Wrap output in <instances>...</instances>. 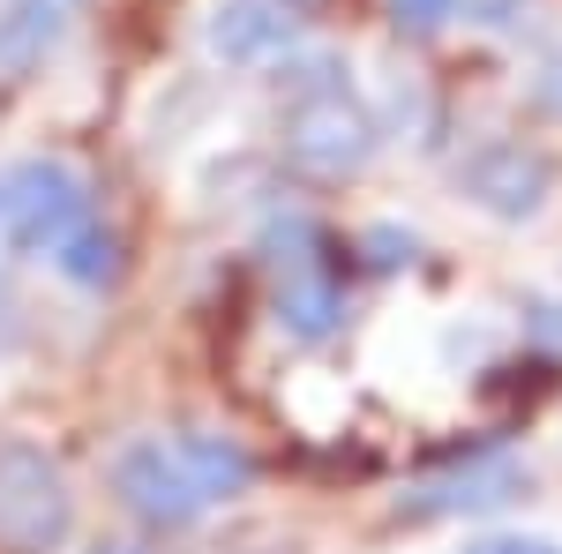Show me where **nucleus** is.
Masks as SVG:
<instances>
[{
	"label": "nucleus",
	"mask_w": 562,
	"mask_h": 554,
	"mask_svg": "<svg viewBox=\"0 0 562 554\" xmlns=\"http://www.w3.org/2000/svg\"><path fill=\"white\" fill-rule=\"evenodd\" d=\"M256 487V457L217 434V427H173V434H135L113 457V495L158 532H180L195 517L225 510Z\"/></svg>",
	"instance_id": "nucleus-1"
},
{
	"label": "nucleus",
	"mask_w": 562,
	"mask_h": 554,
	"mask_svg": "<svg viewBox=\"0 0 562 554\" xmlns=\"http://www.w3.org/2000/svg\"><path fill=\"white\" fill-rule=\"evenodd\" d=\"M278 143H285V158L301 172H323V180H346L375 158V113L360 105L338 76V60H307L293 90H285V121H278Z\"/></svg>",
	"instance_id": "nucleus-2"
},
{
	"label": "nucleus",
	"mask_w": 562,
	"mask_h": 554,
	"mask_svg": "<svg viewBox=\"0 0 562 554\" xmlns=\"http://www.w3.org/2000/svg\"><path fill=\"white\" fill-rule=\"evenodd\" d=\"M76 532V495L53 450L0 442V554H53Z\"/></svg>",
	"instance_id": "nucleus-3"
},
{
	"label": "nucleus",
	"mask_w": 562,
	"mask_h": 554,
	"mask_svg": "<svg viewBox=\"0 0 562 554\" xmlns=\"http://www.w3.org/2000/svg\"><path fill=\"white\" fill-rule=\"evenodd\" d=\"M270 270H278V330L293 344H323L338 338V323H346V285H338V262L323 248V233L315 225H285V233H270Z\"/></svg>",
	"instance_id": "nucleus-4"
},
{
	"label": "nucleus",
	"mask_w": 562,
	"mask_h": 554,
	"mask_svg": "<svg viewBox=\"0 0 562 554\" xmlns=\"http://www.w3.org/2000/svg\"><path fill=\"white\" fill-rule=\"evenodd\" d=\"M90 225V188L76 166L60 158H31L8 172V248L15 256H60L76 233Z\"/></svg>",
	"instance_id": "nucleus-5"
},
{
	"label": "nucleus",
	"mask_w": 562,
	"mask_h": 554,
	"mask_svg": "<svg viewBox=\"0 0 562 554\" xmlns=\"http://www.w3.org/2000/svg\"><path fill=\"white\" fill-rule=\"evenodd\" d=\"M525 479H532L525 457H510V450H480V457H465V465L420 479V487L397 502V517H413V524H435V517H487V510H503V502H518Z\"/></svg>",
	"instance_id": "nucleus-6"
},
{
	"label": "nucleus",
	"mask_w": 562,
	"mask_h": 554,
	"mask_svg": "<svg viewBox=\"0 0 562 554\" xmlns=\"http://www.w3.org/2000/svg\"><path fill=\"white\" fill-rule=\"evenodd\" d=\"M465 195H473L487 217H532L548 195H555V166H548V150H525V143H487L473 150L465 166Z\"/></svg>",
	"instance_id": "nucleus-7"
},
{
	"label": "nucleus",
	"mask_w": 562,
	"mask_h": 554,
	"mask_svg": "<svg viewBox=\"0 0 562 554\" xmlns=\"http://www.w3.org/2000/svg\"><path fill=\"white\" fill-rule=\"evenodd\" d=\"M203 38H211L217 60L262 68V60H278L285 45L301 38V15H293V0H217Z\"/></svg>",
	"instance_id": "nucleus-8"
},
{
	"label": "nucleus",
	"mask_w": 562,
	"mask_h": 554,
	"mask_svg": "<svg viewBox=\"0 0 562 554\" xmlns=\"http://www.w3.org/2000/svg\"><path fill=\"white\" fill-rule=\"evenodd\" d=\"M53 262H60V278H68V285L105 293V285L121 278V233H113V225H83V233H76Z\"/></svg>",
	"instance_id": "nucleus-9"
},
{
	"label": "nucleus",
	"mask_w": 562,
	"mask_h": 554,
	"mask_svg": "<svg viewBox=\"0 0 562 554\" xmlns=\"http://www.w3.org/2000/svg\"><path fill=\"white\" fill-rule=\"evenodd\" d=\"M60 23H68V8H60V0H31V8H15V15H8V23H0V60H8V68H31V60H38L45 45L60 38Z\"/></svg>",
	"instance_id": "nucleus-10"
},
{
	"label": "nucleus",
	"mask_w": 562,
	"mask_h": 554,
	"mask_svg": "<svg viewBox=\"0 0 562 554\" xmlns=\"http://www.w3.org/2000/svg\"><path fill=\"white\" fill-rule=\"evenodd\" d=\"M458 15H465V0H390V23L413 31V38H428L442 23H458Z\"/></svg>",
	"instance_id": "nucleus-11"
},
{
	"label": "nucleus",
	"mask_w": 562,
	"mask_h": 554,
	"mask_svg": "<svg viewBox=\"0 0 562 554\" xmlns=\"http://www.w3.org/2000/svg\"><path fill=\"white\" fill-rule=\"evenodd\" d=\"M525 0H465V23H487V31H518Z\"/></svg>",
	"instance_id": "nucleus-12"
},
{
	"label": "nucleus",
	"mask_w": 562,
	"mask_h": 554,
	"mask_svg": "<svg viewBox=\"0 0 562 554\" xmlns=\"http://www.w3.org/2000/svg\"><path fill=\"white\" fill-rule=\"evenodd\" d=\"M465 554H562L555 540H525V532H495V540H473Z\"/></svg>",
	"instance_id": "nucleus-13"
},
{
	"label": "nucleus",
	"mask_w": 562,
	"mask_h": 554,
	"mask_svg": "<svg viewBox=\"0 0 562 554\" xmlns=\"http://www.w3.org/2000/svg\"><path fill=\"white\" fill-rule=\"evenodd\" d=\"M405 256H413V240H397V233H368V262H375V270H397Z\"/></svg>",
	"instance_id": "nucleus-14"
},
{
	"label": "nucleus",
	"mask_w": 562,
	"mask_h": 554,
	"mask_svg": "<svg viewBox=\"0 0 562 554\" xmlns=\"http://www.w3.org/2000/svg\"><path fill=\"white\" fill-rule=\"evenodd\" d=\"M532 105H548V113H562V53L532 76Z\"/></svg>",
	"instance_id": "nucleus-15"
},
{
	"label": "nucleus",
	"mask_w": 562,
	"mask_h": 554,
	"mask_svg": "<svg viewBox=\"0 0 562 554\" xmlns=\"http://www.w3.org/2000/svg\"><path fill=\"white\" fill-rule=\"evenodd\" d=\"M0 233H8V172H0Z\"/></svg>",
	"instance_id": "nucleus-16"
},
{
	"label": "nucleus",
	"mask_w": 562,
	"mask_h": 554,
	"mask_svg": "<svg viewBox=\"0 0 562 554\" xmlns=\"http://www.w3.org/2000/svg\"><path fill=\"white\" fill-rule=\"evenodd\" d=\"M98 554H158V547H98Z\"/></svg>",
	"instance_id": "nucleus-17"
}]
</instances>
